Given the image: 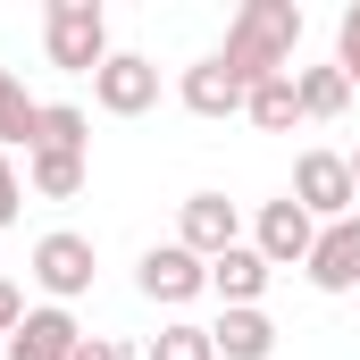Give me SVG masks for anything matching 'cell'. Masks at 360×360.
<instances>
[{"label": "cell", "mask_w": 360, "mask_h": 360, "mask_svg": "<svg viewBox=\"0 0 360 360\" xmlns=\"http://www.w3.org/2000/svg\"><path fill=\"white\" fill-rule=\"evenodd\" d=\"M76 360H126V344H109V335H84V344H76Z\"/></svg>", "instance_id": "7402d4cb"}, {"label": "cell", "mask_w": 360, "mask_h": 360, "mask_svg": "<svg viewBox=\"0 0 360 360\" xmlns=\"http://www.w3.org/2000/svg\"><path fill=\"white\" fill-rule=\"evenodd\" d=\"M34 276H42L59 302L84 293V285H92V243H84V235H42V243H34Z\"/></svg>", "instance_id": "30bf717a"}, {"label": "cell", "mask_w": 360, "mask_h": 360, "mask_svg": "<svg viewBox=\"0 0 360 360\" xmlns=\"http://www.w3.org/2000/svg\"><path fill=\"white\" fill-rule=\"evenodd\" d=\"M335 68L352 76V92H360V0L344 8V25H335Z\"/></svg>", "instance_id": "ffe728a7"}, {"label": "cell", "mask_w": 360, "mask_h": 360, "mask_svg": "<svg viewBox=\"0 0 360 360\" xmlns=\"http://www.w3.org/2000/svg\"><path fill=\"white\" fill-rule=\"evenodd\" d=\"M193 260H218V252H235V201L226 193H193L184 201V235H176Z\"/></svg>", "instance_id": "9c48e42d"}, {"label": "cell", "mask_w": 360, "mask_h": 360, "mask_svg": "<svg viewBox=\"0 0 360 360\" xmlns=\"http://www.w3.org/2000/svg\"><path fill=\"white\" fill-rule=\"evenodd\" d=\"M210 344H218V360H269L276 352V327L260 319V310H226V319L210 327Z\"/></svg>", "instance_id": "4fadbf2b"}, {"label": "cell", "mask_w": 360, "mask_h": 360, "mask_svg": "<svg viewBox=\"0 0 360 360\" xmlns=\"http://www.w3.org/2000/svg\"><path fill=\"white\" fill-rule=\"evenodd\" d=\"M17 210H25V176H17V168H8V151H0V226H8Z\"/></svg>", "instance_id": "44dd1931"}, {"label": "cell", "mask_w": 360, "mask_h": 360, "mask_svg": "<svg viewBox=\"0 0 360 360\" xmlns=\"http://www.w3.org/2000/svg\"><path fill=\"white\" fill-rule=\"evenodd\" d=\"M310 243H319V218H310L293 193L260 210V260H269V269H293V260L310 269Z\"/></svg>", "instance_id": "5b68a950"}, {"label": "cell", "mask_w": 360, "mask_h": 360, "mask_svg": "<svg viewBox=\"0 0 360 360\" xmlns=\"http://www.w3.org/2000/svg\"><path fill=\"white\" fill-rule=\"evenodd\" d=\"M25 184H34L42 201H76V193H84V160H68V151H25Z\"/></svg>", "instance_id": "9a60e30c"}, {"label": "cell", "mask_w": 360, "mask_h": 360, "mask_svg": "<svg viewBox=\"0 0 360 360\" xmlns=\"http://www.w3.org/2000/svg\"><path fill=\"white\" fill-rule=\"evenodd\" d=\"M243 117H252L260 134H285V126L302 117V92H293V76H269V84H260L252 101H243Z\"/></svg>", "instance_id": "e0dca14e"}, {"label": "cell", "mask_w": 360, "mask_h": 360, "mask_svg": "<svg viewBox=\"0 0 360 360\" xmlns=\"http://www.w3.org/2000/svg\"><path fill=\"white\" fill-rule=\"evenodd\" d=\"M34 117H42V101H25V84L0 68V143H34Z\"/></svg>", "instance_id": "ac0fdd59"}, {"label": "cell", "mask_w": 360, "mask_h": 360, "mask_svg": "<svg viewBox=\"0 0 360 360\" xmlns=\"http://www.w3.org/2000/svg\"><path fill=\"white\" fill-rule=\"evenodd\" d=\"M243 101H252V92L226 76V59H201V68H184V109H193V117H235Z\"/></svg>", "instance_id": "8fae6325"}, {"label": "cell", "mask_w": 360, "mask_h": 360, "mask_svg": "<svg viewBox=\"0 0 360 360\" xmlns=\"http://www.w3.org/2000/svg\"><path fill=\"white\" fill-rule=\"evenodd\" d=\"M42 42H51V68H68V76H101L109 68V17L92 0H51L42 8Z\"/></svg>", "instance_id": "7a4b0ae2"}, {"label": "cell", "mask_w": 360, "mask_h": 360, "mask_svg": "<svg viewBox=\"0 0 360 360\" xmlns=\"http://www.w3.org/2000/svg\"><path fill=\"white\" fill-rule=\"evenodd\" d=\"M210 285L226 293V310H252V302H260V285H269L260 243H235V252H218V260H210Z\"/></svg>", "instance_id": "7c38bea8"}, {"label": "cell", "mask_w": 360, "mask_h": 360, "mask_svg": "<svg viewBox=\"0 0 360 360\" xmlns=\"http://www.w3.org/2000/svg\"><path fill=\"white\" fill-rule=\"evenodd\" d=\"M310 285H319V293H360V218L319 226V243H310Z\"/></svg>", "instance_id": "8992f818"}, {"label": "cell", "mask_w": 360, "mask_h": 360, "mask_svg": "<svg viewBox=\"0 0 360 360\" xmlns=\"http://www.w3.org/2000/svg\"><path fill=\"white\" fill-rule=\"evenodd\" d=\"M17 319H25V302H17V285H0V335H17Z\"/></svg>", "instance_id": "603a6c76"}, {"label": "cell", "mask_w": 360, "mask_h": 360, "mask_svg": "<svg viewBox=\"0 0 360 360\" xmlns=\"http://www.w3.org/2000/svg\"><path fill=\"white\" fill-rule=\"evenodd\" d=\"M92 101H101L109 117H143V109L160 101V68L134 59V51H109V68L92 76Z\"/></svg>", "instance_id": "277c9868"}, {"label": "cell", "mask_w": 360, "mask_h": 360, "mask_svg": "<svg viewBox=\"0 0 360 360\" xmlns=\"http://www.w3.org/2000/svg\"><path fill=\"white\" fill-rule=\"evenodd\" d=\"M151 360H218V344H210V327L176 319V327H160V335H151Z\"/></svg>", "instance_id": "d6986e66"}, {"label": "cell", "mask_w": 360, "mask_h": 360, "mask_svg": "<svg viewBox=\"0 0 360 360\" xmlns=\"http://www.w3.org/2000/svg\"><path fill=\"white\" fill-rule=\"evenodd\" d=\"M134 285H143L151 302H193V293L210 285V260H193L184 243H160V252H151V260L134 269Z\"/></svg>", "instance_id": "52a82bcc"}, {"label": "cell", "mask_w": 360, "mask_h": 360, "mask_svg": "<svg viewBox=\"0 0 360 360\" xmlns=\"http://www.w3.org/2000/svg\"><path fill=\"white\" fill-rule=\"evenodd\" d=\"M76 344H84V335H76L68 310H25L17 335H8L0 352H8V360H76Z\"/></svg>", "instance_id": "ba28073f"}, {"label": "cell", "mask_w": 360, "mask_h": 360, "mask_svg": "<svg viewBox=\"0 0 360 360\" xmlns=\"http://www.w3.org/2000/svg\"><path fill=\"white\" fill-rule=\"evenodd\" d=\"M293 92H302V117H344L352 76H344V68H302V76H293Z\"/></svg>", "instance_id": "2e32d148"}, {"label": "cell", "mask_w": 360, "mask_h": 360, "mask_svg": "<svg viewBox=\"0 0 360 360\" xmlns=\"http://www.w3.org/2000/svg\"><path fill=\"white\" fill-rule=\"evenodd\" d=\"M84 143H92L84 109H68V101H51V109L34 117V143H25V151H68V160H84Z\"/></svg>", "instance_id": "5bb4252c"}, {"label": "cell", "mask_w": 360, "mask_h": 360, "mask_svg": "<svg viewBox=\"0 0 360 360\" xmlns=\"http://www.w3.org/2000/svg\"><path fill=\"white\" fill-rule=\"evenodd\" d=\"M293 42H302V8H293V0H243L218 59H226V76H235L243 92H260L269 76H293V68H285Z\"/></svg>", "instance_id": "6da1fadb"}, {"label": "cell", "mask_w": 360, "mask_h": 360, "mask_svg": "<svg viewBox=\"0 0 360 360\" xmlns=\"http://www.w3.org/2000/svg\"><path fill=\"white\" fill-rule=\"evenodd\" d=\"M352 184H360V151H352Z\"/></svg>", "instance_id": "cb8c5ba5"}, {"label": "cell", "mask_w": 360, "mask_h": 360, "mask_svg": "<svg viewBox=\"0 0 360 360\" xmlns=\"http://www.w3.org/2000/svg\"><path fill=\"white\" fill-rule=\"evenodd\" d=\"M293 201L310 210V218H352V201H360V184H352V151H302L293 160Z\"/></svg>", "instance_id": "3957f363"}]
</instances>
